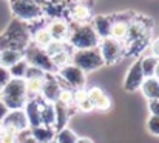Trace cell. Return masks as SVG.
Here are the masks:
<instances>
[{"mask_svg": "<svg viewBox=\"0 0 159 143\" xmlns=\"http://www.w3.org/2000/svg\"><path fill=\"white\" fill-rule=\"evenodd\" d=\"M31 42V34L26 23L14 19L5 32L0 34V49H19L23 51Z\"/></svg>", "mask_w": 159, "mask_h": 143, "instance_id": "cell-1", "label": "cell"}, {"mask_svg": "<svg viewBox=\"0 0 159 143\" xmlns=\"http://www.w3.org/2000/svg\"><path fill=\"white\" fill-rule=\"evenodd\" d=\"M101 39L94 32L91 23H71L70 25V36L66 43L74 49H91L99 46Z\"/></svg>", "mask_w": 159, "mask_h": 143, "instance_id": "cell-2", "label": "cell"}, {"mask_svg": "<svg viewBox=\"0 0 159 143\" xmlns=\"http://www.w3.org/2000/svg\"><path fill=\"white\" fill-rule=\"evenodd\" d=\"M0 100L8 109H23L28 100L25 79H11L6 86L0 89Z\"/></svg>", "mask_w": 159, "mask_h": 143, "instance_id": "cell-3", "label": "cell"}, {"mask_svg": "<svg viewBox=\"0 0 159 143\" xmlns=\"http://www.w3.org/2000/svg\"><path fill=\"white\" fill-rule=\"evenodd\" d=\"M71 63L80 68L84 72H91L104 66V60L98 48L91 49H74L71 52Z\"/></svg>", "mask_w": 159, "mask_h": 143, "instance_id": "cell-4", "label": "cell"}, {"mask_svg": "<svg viewBox=\"0 0 159 143\" xmlns=\"http://www.w3.org/2000/svg\"><path fill=\"white\" fill-rule=\"evenodd\" d=\"M9 6L14 17L23 23H31L39 19H43L42 6L31 0H9Z\"/></svg>", "mask_w": 159, "mask_h": 143, "instance_id": "cell-5", "label": "cell"}, {"mask_svg": "<svg viewBox=\"0 0 159 143\" xmlns=\"http://www.w3.org/2000/svg\"><path fill=\"white\" fill-rule=\"evenodd\" d=\"M23 58L31 65V66H36V68H40L42 71H45L47 74H56L57 72V68L54 66L51 57L47 54L45 49L33 45L31 42L28 43V46L23 49Z\"/></svg>", "mask_w": 159, "mask_h": 143, "instance_id": "cell-6", "label": "cell"}, {"mask_svg": "<svg viewBox=\"0 0 159 143\" xmlns=\"http://www.w3.org/2000/svg\"><path fill=\"white\" fill-rule=\"evenodd\" d=\"M60 83H63L68 89H82L87 83V72H84L80 68H77L73 63H68L57 69L56 72Z\"/></svg>", "mask_w": 159, "mask_h": 143, "instance_id": "cell-7", "label": "cell"}, {"mask_svg": "<svg viewBox=\"0 0 159 143\" xmlns=\"http://www.w3.org/2000/svg\"><path fill=\"white\" fill-rule=\"evenodd\" d=\"M98 49L104 60V65H114L124 57V43L113 37L102 39L99 42Z\"/></svg>", "mask_w": 159, "mask_h": 143, "instance_id": "cell-8", "label": "cell"}, {"mask_svg": "<svg viewBox=\"0 0 159 143\" xmlns=\"http://www.w3.org/2000/svg\"><path fill=\"white\" fill-rule=\"evenodd\" d=\"M0 123L3 128H11V129L17 131L19 134L30 129V125H28V120H26L23 109H9Z\"/></svg>", "mask_w": 159, "mask_h": 143, "instance_id": "cell-9", "label": "cell"}, {"mask_svg": "<svg viewBox=\"0 0 159 143\" xmlns=\"http://www.w3.org/2000/svg\"><path fill=\"white\" fill-rule=\"evenodd\" d=\"M62 91V83L59 82L56 74H47L43 79V85H42V91H40V98L43 102L48 103H56L59 94Z\"/></svg>", "mask_w": 159, "mask_h": 143, "instance_id": "cell-10", "label": "cell"}, {"mask_svg": "<svg viewBox=\"0 0 159 143\" xmlns=\"http://www.w3.org/2000/svg\"><path fill=\"white\" fill-rule=\"evenodd\" d=\"M144 74H142V69H141V65H139V60H136L127 71V76L124 79V89L127 93H134L141 88L142 82H144Z\"/></svg>", "mask_w": 159, "mask_h": 143, "instance_id": "cell-11", "label": "cell"}, {"mask_svg": "<svg viewBox=\"0 0 159 143\" xmlns=\"http://www.w3.org/2000/svg\"><path fill=\"white\" fill-rule=\"evenodd\" d=\"M47 29L53 40L57 42H66L70 36V23L65 19H53L48 22Z\"/></svg>", "mask_w": 159, "mask_h": 143, "instance_id": "cell-12", "label": "cell"}, {"mask_svg": "<svg viewBox=\"0 0 159 143\" xmlns=\"http://www.w3.org/2000/svg\"><path fill=\"white\" fill-rule=\"evenodd\" d=\"M40 102H42L40 97L28 98L25 106H23V111H25L30 128H36V126L42 125V122H40Z\"/></svg>", "mask_w": 159, "mask_h": 143, "instance_id": "cell-13", "label": "cell"}, {"mask_svg": "<svg viewBox=\"0 0 159 143\" xmlns=\"http://www.w3.org/2000/svg\"><path fill=\"white\" fill-rule=\"evenodd\" d=\"M94 32L98 34V37L102 40L110 37V32H111V25H113V17L111 15H105V14H101V15H94L91 17L90 20Z\"/></svg>", "mask_w": 159, "mask_h": 143, "instance_id": "cell-14", "label": "cell"}, {"mask_svg": "<svg viewBox=\"0 0 159 143\" xmlns=\"http://www.w3.org/2000/svg\"><path fill=\"white\" fill-rule=\"evenodd\" d=\"M87 94L90 102L93 103V108L98 109V111H108L111 108V98L104 93V89L98 88V86H93L90 89H87Z\"/></svg>", "mask_w": 159, "mask_h": 143, "instance_id": "cell-15", "label": "cell"}, {"mask_svg": "<svg viewBox=\"0 0 159 143\" xmlns=\"http://www.w3.org/2000/svg\"><path fill=\"white\" fill-rule=\"evenodd\" d=\"M68 14L71 19V23H88L91 20V11L90 8L82 3V2H76L68 8Z\"/></svg>", "mask_w": 159, "mask_h": 143, "instance_id": "cell-16", "label": "cell"}, {"mask_svg": "<svg viewBox=\"0 0 159 143\" xmlns=\"http://www.w3.org/2000/svg\"><path fill=\"white\" fill-rule=\"evenodd\" d=\"M30 136L34 139L36 143H50V142H54L56 129L51 128V126L39 125L36 128H30Z\"/></svg>", "mask_w": 159, "mask_h": 143, "instance_id": "cell-17", "label": "cell"}, {"mask_svg": "<svg viewBox=\"0 0 159 143\" xmlns=\"http://www.w3.org/2000/svg\"><path fill=\"white\" fill-rule=\"evenodd\" d=\"M139 89L147 100L159 98V80L155 77H145Z\"/></svg>", "mask_w": 159, "mask_h": 143, "instance_id": "cell-18", "label": "cell"}, {"mask_svg": "<svg viewBox=\"0 0 159 143\" xmlns=\"http://www.w3.org/2000/svg\"><path fill=\"white\" fill-rule=\"evenodd\" d=\"M54 111H56L54 129L59 131V129H62V128L66 126V123H68V120H70V115H71V112H70L71 108H68V106H65V105L56 102V103H54Z\"/></svg>", "mask_w": 159, "mask_h": 143, "instance_id": "cell-19", "label": "cell"}, {"mask_svg": "<svg viewBox=\"0 0 159 143\" xmlns=\"http://www.w3.org/2000/svg\"><path fill=\"white\" fill-rule=\"evenodd\" d=\"M42 11H43V17H48V19L53 20V19H63L66 8H65V3H57V2L47 0L42 6Z\"/></svg>", "mask_w": 159, "mask_h": 143, "instance_id": "cell-20", "label": "cell"}, {"mask_svg": "<svg viewBox=\"0 0 159 143\" xmlns=\"http://www.w3.org/2000/svg\"><path fill=\"white\" fill-rule=\"evenodd\" d=\"M74 95V108H77L79 111L82 112H91L94 108H93V103L90 102L88 94H87V89H74L73 91Z\"/></svg>", "mask_w": 159, "mask_h": 143, "instance_id": "cell-21", "label": "cell"}, {"mask_svg": "<svg viewBox=\"0 0 159 143\" xmlns=\"http://www.w3.org/2000/svg\"><path fill=\"white\" fill-rule=\"evenodd\" d=\"M128 22L130 20H124V19H113V25H111V32L110 37L124 42L127 39V32H128Z\"/></svg>", "mask_w": 159, "mask_h": 143, "instance_id": "cell-22", "label": "cell"}, {"mask_svg": "<svg viewBox=\"0 0 159 143\" xmlns=\"http://www.w3.org/2000/svg\"><path fill=\"white\" fill-rule=\"evenodd\" d=\"M23 58V51L19 49H0V66L9 68Z\"/></svg>", "mask_w": 159, "mask_h": 143, "instance_id": "cell-23", "label": "cell"}, {"mask_svg": "<svg viewBox=\"0 0 159 143\" xmlns=\"http://www.w3.org/2000/svg\"><path fill=\"white\" fill-rule=\"evenodd\" d=\"M42 100V98H40ZM40 122L45 126H51L54 128V122H56V111H54V103L48 102H40Z\"/></svg>", "mask_w": 159, "mask_h": 143, "instance_id": "cell-24", "label": "cell"}, {"mask_svg": "<svg viewBox=\"0 0 159 143\" xmlns=\"http://www.w3.org/2000/svg\"><path fill=\"white\" fill-rule=\"evenodd\" d=\"M51 42H53V39H51V36H50L47 26L39 28V29H36V31L31 34V43L36 45V46L42 48V49H45Z\"/></svg>", "mask_w": 159, "mask_h": 143, "instance_id": "cell-25", "label": "cell"}, {"mask_svg": "<svg viewBox=\"0 0 159 143\" xmlns=\"http://www.w3.org/2000/svg\"><path fill=\"white\" fill-rule=\"evenodd\" d=\"M158 60L159 58H156V57L152 55V54H150V55H144V57L139 58V65H141V69H142L144 77H153Z\"/></svg>", "mask_w": 159, "mask_h": 143, "instance_id": "cell-26", "label": "cell"}, {"mask_svg": "<svg viewBox=\"0 0 159 143\" xmlns=\"http://www.w3.org/2000/svg\"><path fill=\"white\" fill-rule=\"evenodd\" d=\"M79 139V136L68 126L56 131V136H54V142L56 143H76Z\"/></svg>", "mask_w": 159, "mask_h": 143, "instance_id": "cell-27", "label": "cell"}, {"mask_svg": "<svg viewBox=\"0 0 159 143\" xmlns=\"http://www.w3.org/2000/svg\"><path fill=\"white\" fill-rule=\"evenodd\" d=\"M28 66H30V63L25 58H22L17 63H14L12 66H9L8 71H9V74H11L12 79H25V74H26Z\"/></svg>", "mask_w": 159, "mask_h": 143, "instance_id": "cell-28", "label": "cell"}, {"mask_svg": "<svg viewBox=\"0 0 159 143\" xmlns=\"http://www.w3.org/2000/svg\"><path fill=\"white\" fill-rule=\"evenodd\" d=\"M19 142V132L11 128H3L0 132V143H17Z\"/></svg>", "mask_w": 159, "mask_h": 143, "instance_id": "cell-29", "label": "cell"}, {"mask_svg": "<svg viewBox=\"0 0 159 143\" xmlns=\"http://www.w3.org/2000/svg\"><path fill=\"white\" fill-rule=\"evenodd\" d=\"M57 102L62 103V105H65V106H68V108H74V95H73V89L62 88Z\"/></svg>", "mask_w": 159, "mask_h": 143, "instance_id": "cell-30", "label": "cell"}, {"mask_svg": "<svg viewBox=\"0 0 159 143\" xmlns=\"http://www.w3.org/2000/svg\"><path fill=\"white\" fill-rule=\"evenodd\" d=\"M65 49H71V48H70V45H68L66 42H57V40H53L48 46L45 48V51H47V54H48L50 57H53V55L62 52V51H65Z\"/></svg>", "mask_w": 159, "mask_h": 143, "instance_id": "cell-31", "label": "cell"}, {"mask_svg": "<svg viewBox=\"0 0 159 143\" xmlns=\"http://www.w3.org/2000/svg\"><path fill=\"white\" fill-rule=\"evenodd\" d=\"M47 72L42 71L40 68H36V66H28L26 69V74H25V80H31V79H45Z\"/></svg>", "mask_w": 159, "mask_h": 143, "instance_id": "cell-32", "label": "cell"}, {"mask_svg": "<svg viewBox=\"0 0 159 143\" xmlns=\"http://www.w3.org/2000/svg\"><path fill=\"white\" fill-rule=\"evenodd\" d=\"M147 129L152 136L159 137V115H150L147 120Z\"/></svg>", "mask_w": 159, "mask_h": 143, "instance_id": "cell-33", "label": "cell"}, {"mask_svg": "<svg viewBox=\"0 0 159 143\" xmlns=\"http://www.w3.org/2000/svg\"><path fill=\"white\" fill-rule=\"evenodd\" d=\"M11 79H12V77H11V74H9L8 68L0 66V89H2L3 86H6V83H8Z\"/></svg>", "mask_w": 159, "mask_h": 143, "instance_id": "cell-34", "label": "cell"}, {"mask_svg": "<svg viewBox=\"0 0 159 143\" xmlns=\"http://www.w3.org/2000/svg\"><path fill=\"white\" fill-rule=\"evenodd\" d=\"M148 111L150 115H159V98L148 100Z\"/></svg>", "mask_w": 159, "mask_h": 143, "instance_id": "cell-35", "label": "cell"}, {"mask_svg": "<svg viewBox=\"0 0 159 143\" xmlns=\"http://www.w3.org/2000/svg\"><path fill=\"white\" fill-rule=\"evenodd\" d=\"M17 143H36V142H34V139L30 136V129H28V131L19 134V142Z\"/></svg>", "mask_w": 159, "mask_h": 143, "instance_id": "cell-36", "label": "cell"}, {"mask_svg": "<svg viewBox=\"0 0 159 143\" xmlns=\"http://www.w3.org/2000/svg\"><path fill=\"white\" fill-rule=\"evenodd\" d=\"M150 51H152V55H155L156 58H159V37H156V39L152 42Z\"/></svg>", "mask_w": 159, "mask_h": 143, "instance_id": "cell-37", "label": "cell"}, {"mask_svg": "<svg viewBox=\"0 0 159 143\" xmlns=\"http://www.w3.org/2000/svg\"><path fill=\"white\" fill-rule=\"evenodd\" d=\"M8 111H9V109L6 108V105H5V103H3V102L0 100V122H2V120L5 119V115L8 114Z\"/></svg>", "mask_w": 159, "mask_h": 143, "instance_id": "cell-38", "label": "cell"}, {"mask_svg": "<svg viewBox=\"0 0 159 143\" xmlns=\"http://www.w3.org/2000/svg\"><path fill=\"white\" fill-rule=\"evenodd\" d=\"M76 143H94V142L91 139H88V137H79Z\"/></svg>", "mask_w": 159, "mask_h": 143, "instance_id": "cell-39", "label": "cell"}, {"mask_svg": "<svg viewBox=\"0 0 159 143\" xmlns=\"http://www.w3.org/2000/svg\"><path fill=\"white\" fill-rule=\"evenodd\" d=\"M153 77L159 80V60H158V63H156V68H155V74H153Z\"/></svg>", "mask_w": 159, "mask_h": 143, "instance_id": "cell-40", "label": "cell"}, {"mask_svg": "<svg viewBox=\"0 0 159 143\" xmlns=\"http://www.w3.org/2000/svg\"><path fill=\"white\" fill-rule=\"evenodd\" d=\"M50 2H57V3H66L68 0H50Z\"/></svg>", "mask_w": 159, "mask_h": 143, "instance_id": "cell-41", "label": "cell"}, {"mask_svg": "<svg viewBox=\"0 0 159 143\" xmlns=\"http://www.w3.org/2000/svg\"><path fill=\"white\" fill-rule=\"evenodd\" d=\"M74 2H82V3H85L87 0H74Z\"/></svg>", "mask_w": 159, "mask_h": 143, "instance_id": "cell-42", "label": "cell"}, {"mask_svg": "<svg viewBox=\"0 0 159 143\" xmlns=\"http://www.w3.org/2000/svg\"><path fill=\"white\" fill-rule=\"evenodd\" d=\"M0 132H2V123H0Z\"/></svg>", "mask_w": 159, "mask_h": 143, "instance_id": "cell-43", "label": "cell"}, {"mask_svg": "<svg viewBox=\"0 0 159 143\" xmlns=\"http://www.w3.org/2000/svg\"><path fill=\"white\" fill-rule=\"evenodd\" d=\"M50 143H56V142H50Z\"/></svg>", "mask_w": 159, "mask_h": 143, "instance_id": "cell-44", "label": "cell"}]
</instances>
